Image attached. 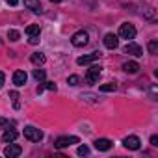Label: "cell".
Instances as JSON below:
<instances>
[{
	"instance_id": "obj_1",
	"label": "cell",
	"mask_w": 158,
	"mask_h": 158,
	"mask_svg": "<svg viewBox=\"0 0 158 158\" xmlns=\"http://www.w3.org/2000/svg\"><path fill=\"white\" fill-rule=\"evenodd\" d=\"M80 139H78L76 136H60L56 141H54V147L56 149H65V147H69V145H73V143H78Z\"/></svg>"
},
{
	"instance_id": "obj_2",
	"label": "cell",
	"mask_w": 158,
	"mask_h": 158,
	"mask_svg": "<svg viewBox=\"0 0 158 158\" xmlns=\"http://www.w3.org/2000/svg\"><path fill=\"white\" fill-rule=\"evenodd\" d=\"M88 41H89V35H88V32H84V30L76 32V34L71 37V43H73L74 47H86Z\"/></svg>"
},
{
	"instance_id": "obj_3",
	"label": "cell",
	"mask_w": 158,
	"mask_h": 158,
	"mask_svg": "<svg viewBox=\"0 0 158 158\" xmlns=\"http://www.w3.org/2000/svg\"><path fill=\"white\" fill-rule=\"evenodd\" d=\"M24 138L28 141H39V139H43V132L35 127H26L24 128Z\"/></svg>"
},
{
	"instance_id": "obj_4",
	"label": "cell",
	"mask_w": 158,
	"mask_h": 158,
	"mask_svg": "<svg viewBox=\"0 0 158 158\" xmlns=\"http://www.w3.org/2000/svg\"><path fill=\"white\" fill-rule=\"evenodd\" d=\"M119 37H123V39H134V37H136V28H134L132 24H128V23L121 24V28H119Z\"/></svg>"
},
{
	"instance_id": "obj_5",
	"label": "cell",
	"mask_w": 158,
	"mask_h": 158,
	"mask_svg": "<svg viewBox=\"0 0 158 158\" xmlns=\"http://www.w3.org/2000/svg\"><path fill=\"white\" fill-rule=\"evenodd\" d=\"M21 152H23V147L21 145H17V143H8V147L4 149V154L8 156V158H17V156H21Z\"/></svg>"
},
{
	"instance_id": "obj_6",
	"label": "cell",
	"mask_w": 158,
	"mask_h": 158,
	"mask_svg": "<svg viewBox=\"0 0 158 158\" xmlns=\"http://www.w3.org/2000/svg\"><path fill=\"white\" fill-rule=\"evenodd\" d=\"M99 76H101V67H99V65H91V67L88 69L86 80H88L89 84H95V82L99 80Z\"/></svg>"
},
{
	"instance_id": "obj_7",
	"label": "cell",
	"mask_w": 158,
	"mask_h": 158,
	"mask_svg": "<svg viewBox=\"0 0 158 158\" xmlns=\"http://www.w3.org/2000/svg\"><path fill=\"white\" fill-rule=\"evenodd\" d=\"M123 145H125L127 149H130V151H138L139 145H141V141H139L138 136H127V138L123 139Z\"/></svg>"
},
{
	"instance_id": "obj_8",
	"label": "cell",
	"mask_w": 158,
	"mask_h": 158,
	"mask_svg": "<svg viewBox=\"0 0 158 158\" xmlns=\"http://www.w3.org/2000/svg\"><path fill=\"white\" fill-rule=\"evenodd\" d=\"M26 80H28V74H26L24 71H15V73H13V84H15L17 88H23V86L26 84Z\"/></svg>"
},
{
	"instance_id": "obj_9",
	"label": "cell",
	"mask_w": 158,
	"mask_h": 158,
	"mask_svg": "<svg viewBox=\"0 0 158 158\" xmlns=\"http://www.w3.org/2000/svg\"><path fill=\"white\" fill-rule=\"evenodd\" d=\"M104 47L110 48V50L117 48V47H119V39H117V35H115V34H106V35H104Z\"/></svg>"
},
{
	"instance_id": "obj_10",
	"label": "cell",
	"mask_w": 158,
	"mask_h": 158,
	"mask_svg": "<svg viewBox=\"0 0 158 158\" xmlns=\"http://www.w3.org/2000/svg\"><path fill=\"white\" fill-rule=\"evenodd\" d=\"M123 50H125V54H132V56H141V54H143L141 47L136 45V43H127Z\"/></svg>"
},
{
	"instance_id": "obj_11",
	"label": "cell",
	"mask_w": 158,
	"mask_h": 158,
	"mask_svg": "<svg viewBox=\"0 0 158 158\" xmlns=\"http://www.w3.org/2000/svg\"><path fill=\"white\" fill-rule=\"evenodd\" d=\"M95 149L97 151H110L112 149V141L108 138H97L95 139Z\"/></svg>"
},
{
	"instance_id": "obj_12",
	"label": "cell",
	"mask_w": 158,
	"mask_h": 158,
	"mask_svg": "<svg viewBox=\"0 0 158 158\" xmlns=\"http://www.w3.org/2000/svg\"><path fill=\"white\" fill-rule=\"evenodd\" d=\"M99 56H101V52H91V54H88V56H80V58L76 60V63H78V65H88V63L95 61Z\"/></svg>"
},
{
	"instance_id": "obj_13",
	"label": "cell",
	"mask_w": 158,
	"mask_h": 158,
	"mask_svg": "<svg viewBox=\"0 0 158 158\" xmlns=\"http://www.w3.org/2000/svg\"><path fill=\"white\" fill-rule=\"evenodd\" d=\"M24 6H26L30 11H34V13H41V11H43L39 0H24Z\"/></svg>"
},
{
	"instance_id": "obj_14",
	"label": "cell",
	"mask_w": 158,
	"mask_h": 158,
	"mask_svg": "<svg viewBox=\"0 0 158 158\" xmlns=\"http://www.w3.org/2000/svg\"><path fill=\"white\" fill-rule=\"evenodd\" d=\"M123 71L128 73V74H136V73L139 71V65H138L136 61H125V63H123Z\"/></svg>"
},
{
	"instance_id": "obj_15",
	"label": "cell",
	"mask_w": 158,
	"mask_h": 158,
	"mask_svg": "<svg viewBox=\"0 0 158 158\" xmlns=\"http://www.w3.org/2000/svg\"><path fill=\"white\" fill-rule=\"evenodd\" d=\"M15 139H17V132H15V130H10V128H8V130L2 134V141H4V143H11V141H15Z\"/></svg>"
},
{
	"instance_id": "obj_16",
	"label": "cell",
	"mask_w": 158,
	"mask_h": 158,
	"mask_svg": "<svg viewBox=\"0 0 158 158\" xmlns=\"http://www.w3.org/2000/svg\"><path fill=\"white\" fill-rule=\"evenodd\" d=\"M30 60H32V63H35V65H43V63H45V54H43V52H34Z\"/></svg>"
},
{
	"instance_id": "obj_17",
	"label": "cell",
	"mask_w": 158,
	"mask_h": 158,
	"mask_svg": "<svg viewBox=\"0 0 158 158\" xmlns=\"http://www.w3.org/2000/svg\"><path fill=\"white\" fill-rule=\"evenodd\" d=\"M115 89H117V84H112V82L99 86V91H102V93H112V91H115Z\"/></svg>"
},
{
	"instance_id": "obj_18",
	"label": "cell",
	"mask_w": 158,
	"mask_h": 158,
	"mask_svg": "<svg viewBox=\"0 0 158 158\" xmlns=\"http://www.w3.org/2000/svg\"><path fill=\"white\" fill-rule=\"evenodd\" d=\"M39 32H41L39 24H30V26L26 28V34H28V37H30V35H39Z\"/></svg>"
},
{
	"instance_id": "obj_19",
	"label": "cell",
	"mask_w": 158,
	"mask_h": 158,
	"mask_svg": "<svg viewBox=\"0 0 158 158\" xmlns=\"http://www.w3.org/2000/svg\"><path fill=\"white\" fill-rule=\"evenodd\" d=\"M147 48H149V52H151V54H158V39H152V41H149Z\"/></svg>"
},
{
	"instance_id": "obj_20",
	"label": "cell",
	"mask_w": 158,
	"mask_h": 158,
	"mask_svg": "<svg viewBox=\"0 0 158 158\" xmlns=\"http://www.w3.org/2000/svg\"><path fill=\"white\" fill-rule=\"evenodd\" d=\"M34 78L37 82H43L45 80V71L43 69H34Z\"/></svg>"
},
{
	"instance_id": "obj_21",
	"label": "cell",
	"mask_w": 158,
	"mask_h": 158,
	"mask_svg": "<svg viewBox=\"0 0 158 158\" xmlns=\"http://www.w3.org/2000/svg\"><path fill=\"white\" fill-rule=\"evenodd\" d=\"M19 37H21V34H19L17 30H10V32H8V39H10V41H19Z\"/></svg>"
},
{
	"instance_id": "obj_22",
	"label": "cell",
	"mask_w": 158,
	"mask_h": 158,
	"mask_svg": "<svg viewBox=\"0 0 158 158\" xmlns=\"http://www.w3.org/2000/svg\"><path fill=\"white\" fill-rule=\"evenodd\" d=\"M78 82H80V78H78L76 74H71V76L67 78V84H69V86H78Z\"/></svg>"
},
{
	"instance_id": "obj_23",
	"label": "cell",
	"mask_w": 158,
	"mask_h": 158,
	"mask_svg": "<svg viewBox=\"0 0 158 158\" xmlns=\"http://www.w3.org/2000/svg\"><path fill=\"white\" fill-rule=\"evenodd\" d=\"M10 97H11V101H13V106L19 108V93H17V91H10Z\"/></svg>"
},
{
	"instance_id": "obj_24",
	"label": "cell",
	"mask_w": 158,
	"mask_h": 158,
	"mask_svg": "<svg viewBox=\"0 0 158 158\" xmlns=\"http://www.w3.org/2000/svg\"><path fill=\"white\" fill-rule=\"evenodd\" d=\"M78 154H80V156H88L89 154V147L88 145H80V147H78Z\"/></svg>"
},
{
	"instance_id": "obj_25",
	"label": "cell",
	"mask_w": 158,
	"mask_h": 158,
	"mask_svg": "<svg viewBox=\"0 0 158 158\" xmlns=\"http://www.w3.org/2000/svg\"><path fill=\"white\" fill-rule=\"evenodd\" d=\"M143 15H145L147 19H154V10H152V8H145V10H143Z\"/></svg>"
},
{
	"instance_id": "obj_26",
	"label": "cell",
	"mask_w": 158,
	"mask_h": 158,
	"mask_svg": "<svg viewBox=\"0 0 158 158\" xmlns=\"http://www.w3.org/2000/svg\"><path fill=\"white\" fill-rule=\"evenodd\" d=\"M43 88L48 89V91H56V84L54 82H43Z\"/></svg>"
},
{
	"instance_id": "obj_27",
	"label": "cell",
	"mask_w": 158,
	"mask_h": 158,
	"mask_svg": "<svg viewBox=\"0 0 158 158\" xmlns=\"http://www.w3.org/2000/svg\"><path fill=\"white\" fill-rule=\"evenodd\" d=\"M28 41H30L32 45H37V43H39V35H30V39H28Z\"/></svg>"
},
{
	"instance_id": "obj_28",
	"label": "cell",
	"mask_w": 158,
	"mask_h": 158,
	"mask_svg": "<svg viewBox=\"0 0 158 158\" xmlns=\"http://www.w3.org/2000/svg\"><path fill=\"white\" fill-rule=\"evenodd\" d=\"M4 82H6V74H4L2 71H0V88L4 86Z\"/></svg>"
},
{
	"instance_id": "obj_29",
	"label": "cell",
	"mask_w": 158,
	"mask_h": 158,
	"mask_svg": "<svg viewBox=\"0 0 158 158\" xmlns=\"http://www.w3.org/2000/svg\"><path fill=\"white\" fill-rule=\"evenodd\" d=\"M0 125H2V127H10V125H13V121L10 123L8 119H0Z\"/></svg>"
},
{
	"instance_id": "obj_30",
	"label": "cell",
	"mask_w": 158,
	"mask_h": 158,
	"mask_svg": "<svg viewBox=\"0 0 158 158\" xmlns=\"http://www.w3.org/2000/svg\"><path fill=\"white\" fill-rule=\"evenodd\" d=\"M151 145H158V136H151Z\"/></svg>"
},
{
	"instance_id": "obj_31",
	"label": "cell",
	"mask_w": 158,
	"mask_h": 158,
	"mask_svg": "<svg viewBox=\"0 0 158 158\" xmlns=\"http://www.w3.org/2000/svg\"><path fill=\"white\" fill-rule=\"evenodd\" d=\"M6 2H8L10 6H17V4H19V0H6Z\"/></svg>"
},
{
	"instance_id": "obj_32",
	"label": "cell",
	"mask_w": 158,
	"mask_h": 158,
	"mask_svg": "<svg viewBox=\"0 0 158 158\" xmlns=\"http://www.w3.org/2000/svg\"><path fill=\"white\" fill-rule=\"evenodd\" d=\"M50 2H61V0H50Z\"/></svg>"
}]
</instances>
